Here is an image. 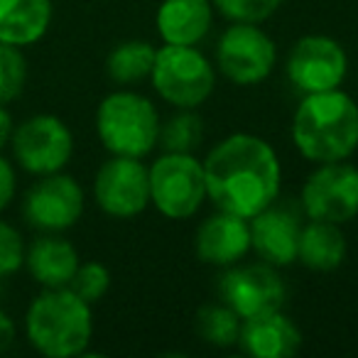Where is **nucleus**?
Segmentation results:
<instances>
[{"label":"nucleus","instance_id":"nucleus-15","mask_svg":"<svg viewBox=\"0 0 358 358\" xmlns=\"http://www.w3.org/2000/svg\"><path fill=\"white\" fill-rule=\"evenodd\" d=\"M250 250L248 219L219 211L196 231V255L211 265H234Z\"/></svg>","mask_w":358,"mask_h":358},{"label":"nucleus","instance_id":"nucleus-12","mask_svg":"<svg viewBox=\"0 0 358 358\" xmlns=\"http://www.w3.org/2000/svg\"><path fill=\"white\" fill-rule=\"evenodd\" d=\"M348 59L336 40L324 35H307L292 47L287 57V76L294 89L304 94L338 89L346 79Z\"/></svg>","mask_w":358,"mask_h":358},{"label":"nucleus","instance_id":"nucleus-3","mask_svg":"<svg viewBox=\"0 0 358 358\" xmlns=\"http://www.w3.org/2000/svg\"><path fill=\"white\" fill-rule=\"evenodd\" d=\"M25 336L47 358L81 356L94 336L91 304L71 287L45 289L25 312Z\"/></svg>","mask_w":358,"mask_h":358},{"label":"nucleus","instance_id":"nucleus-6","mask_svg":"<svg viewBox=\"0 0 358 358\" xmlns=\"http://www.w3.org/2000/svg\"><path fill=\"white\" fill-rule=\"evenodd\" d=\"M150 169V204L167 219H189L206 196L204 162L192 152H164Z\"/></svg>","mask_w":358,"mask_h":358},{"label":"nucleus","instance_id":"nucleus-10","mask_svg":"<svg viewBox=\"0 0 358 358\" xmlns=\"http://www.w3.org/2000/svg\"><path fill=\"white\" fill-rule=\"evenodd\" d=\"M84 189L64 172L37 177L22 199V216L42 234H62L71 229L84 214Z\"/></svg>","mask_w":358,"mask_h":358},{"label":"nucleus","instance_id":"nucleus-14","mask_svg":"<svg viewBox=\"0 0 358 358\" xmlns=\"http://www.w3.org/2000/svg\"><path fill=\"white\" fill-rule=\"evenodd\" d=\"M250 248L268 265H292L297 260L302 221L289 206H275V201L248 219Z\"/></svg>","mask_w":358,"mask_h":358},{"label":"nucleus","instance_id":"nucleus-30","mask_svg":"<svg viewBox=\"0 0 358 358\" xmlns=\"http://www.w3.org/2000/svg\"><path fill=\"white\" fill-rule=\"evenodd\" d=\"M13 338H15V322L6 309H0V351L10 346Z\"/></svg>","mask_w":358,"mask_h":358},{"label":"nucleus","instance_id":"nucleus-29","mask_svg":"<svg viewBox=\"0 0 358 358\" xmlns=\"http://www.w3.org/2000/svg\"><path fill=\"white\" fill-rule=\"evenodd\" d=\"M13 128H15V123H13L10 110H8L6 103H0V152H3V150L10 145Z\"/></svg>","mask_w":358,"mask_h":358},{"label":"nucleus","instance_id":"nucleus-18","mask_svg":"<svg viewBox=\"0 0 358 358\" xmlns=\"http://www.w3.org/2000/svg\"><path fill=\"white\" fill-rule=\"evenodd\" d=\"M211 20V0H164L157 10V32L164 45H199Z\"/></svg>","mask_w":358,"mask_h":358},{"label":"nucleus","instance_id":"nucleus-5","mask_svg":"<svg viewBox=\"0 0 358 358\" xmlns=\"http://www.w3.org/2000/svg\"><path fill=\"white\" fill-rule=\"evenodd\" d=\"M152 86L167 103L196 108L211 96L216 84L214 66L194 45H164L155 55Z\"/></svg>","mask_w":358,"mask_h":358},{"label":"nucleus","instance_id":"nucleus-2","mask_svg":"<svg viewBox=\"0 0 358 358\" xmlns=\"http://www.w3.org/2000/svg\"><path fill=\"white\" fill-rule=\"evenodd\" d=\"M294 148L312 162H341L358 148V103L338 89L307 94L292 118Z\"/></svg>","mask_w":358,"mask_h":358},{"label":"nucleus","instance_id":"nucleus-22","mask_svg":"<svg viewBox=\"0 0 358 358\" xmlns=\"http://www.w3.org/2000/svg\"><path fill=\"white\" fill-rule=\"evenodd\" d=\"M241 324L243 319L229 307V304H211L199 309L196 314V331L206 343L219 348H229L238 343Z\"/></svg>","mask_w":358,"mask_h":358},{"label":"nucleus","instance_id":"nucleus-27","mask_svg":"<svg viewBox=\"0 0 358 358\" xmlns=\"http://www.w3.org/2000/svg\"><path fill=\"white\" fill-rule=\"evenodd\" d=\"M25 248L20 231L0 219V280L25 268Z\"/></svg>","mask_w":358,"mask_h":358},{"label":"nucleus","instance_id":"nucleus-21","mask_svg":"<svg viewBox=\"0 0 358 358\" xmlns=\"http://www.w3.org/2000/svg\"><path fill=\"white\" fill-rule=\"evenodd\" d=\"M155 50L150 42L143 40H128L120 42L113 52L106 59V71L115 84H138V81L148 79L152 74V64H155Z\"/></svg>","mask_w":358,"mask_h":358},{"label":"nucleus","instance_id":"nucleus-8","mask_svg":"<svg viewBox=\"0 0 358 358\" xmlns=\"http://www.w3.org/2000/svg\"><path fill=\"white\" fill-rule=\"evenodd\" d=\"M302 209L314 221H351L358 214V169L346 159L319 164L304 182Z\"/></svg>","mask_w":358,"mask_h":358},{"label":"nucleus","instance_id":"nucleus-11","mask_svg":"<svg viewBox=\"0 0 358 358\" xmlns=\"http://www.w3.org/2000/svg\"><path fill=\"white\" fill-rule=\"evenodd\" d=\"M94 199L108 216L133 219L150 204V169L140 157L113 155L94 179Z\"/></svg>","mask_w":358,"mask_h":358},{"label":"nucleus","instance_id":"nucleus-4","mask_svg":"<svg viewBox=\"0 0 358 358\" xmlns=\"http://www.w3.org/2000/svg\"><path fill=\"white\" fill-rule=\"evenodd\" d=\"M159 113L135 91H115L99 103L96 133L110 155L145 157L159 140Z\"/></svg>","mask_w":358,"mask_h":358},{"label":"nucleus","instance_id":"nucleus-20","mask_svg":"<svg viewBox=\"0 0 358 358\" xmlns=\"http://www.w3.org/2000/svg\"><path fill=\"white\" fill-rule=\"evenodd\" d=\"M343 258H346V238L338 224L309 219V224L302 226L297 245L299 263L307 265L309 270L329 273V270H336Z\"/></svg>","mask_w":358,"mask_h":358},{"label":"nucleus","instance_id":"nucleus-1","mask_svg":"<svg viewBox=\"0 0 358 358\" xmlns=\"http://www.w3.org/2000/svg\"><path fill=\"white\" fill-rule=\"evenodd\" d=\"M206 196L219 211L253 219L280 192V162L263 138L236 133L221 140L204 159Z\"/></svg>","mask_w":358,"mask_h":358},{"label":"nucleus","instance_id":"nucleus-25","mask_svg":"<svg viewBox=\"0 0 358 358\" xmlns=\"http://www.w3.org/2000/svg\"><path fill=\"white\" fill-rule=\"evenodd\" d=\"M69 287L74 289L84 302L94 304V302H99L106 292H108L110 273H108L106 265L96 263V260H91V263H79V268H76Z\"/></svg>","mask_w":358,"mask_h":358},{"label":"nucleus","instance_id":"nucleus-17","mask_svg":"<svg viewBox=\"0 0 358 358\" xmlns=\"http://www.w3.org/2000/svg\"><path fill=\"white\" fill-rule=\"evenodd\" d=\"M25 268L45 289L69 287L79 268V253L59 234H42L25 248Z\"/></svg>","mask_w":358,"mask_h":358},{"label":"nucleus","instance_id":"nucleus-26","mask_svg":"<svg viewBox=\"0 0 358 358\" xmlns=\"http://www.w3.org/2000/svg\"><path fill=\"white\" fill-rule=\"evenodd\" d=\"M221 15L234 22H263L282 6V0H211Z\"/></svg>","mask_w":358,"mask_h":358},{"label":"nucleus","instance_id":"nucleus-24","mask_svg":"<svg viewBox=\"0 0 358 358\" xmlns=\"http://www.w3.org/2000/svg\"><path fill=\"white\" fill-rule=\"evenodd\" d=\"M27 84V59L22 47L0 42V103H13L20 99Z\"/></svg>","mask_w":358,"mask_h":358},{"label":"nucleus","instance_id":"nucleus-19","mask_svg":"<svg viewBox=\"0 0 358 358\" xmlns=\"http://www.w3.org/2000/svg\"><path fill=\"white\" fill-rule=\"evenodd\" d=\"M52 0H0V42L13 47L37 45L52 25Z\"/></svg>","mask_w":358,"mask_h":358},{"label":"nucleus","instance_id":"nucleus-9","mask_svg":"<svg viewBox=\"0 0 358 358\" xmlns=\"http://www.w3.org/2000/svg\"><path fill=\"white\" fill-rule=\"evenodd\" d=\"M221 74L238 86H253L268 79L278 62L275 42L255 22H234L216 47Z\"/></svg>","mask_w":358,"mask_h":358},{"label":"nucleus","instance_id":"nucleus-16","mask_svg":"<svg viewBox=\"0 0 358 358\" xmlns=\"http://www.w3.org/2000/svg\"><path fill=\"white\" fill-rule=\"evenodd\" d=\"M238 346L255 358H289L302 346V334L292 319L278 309V312L243 319Z\"/></svg>","mask_w":358,"mask_h":358},{"label":"nucleus","instance_id":"nucleus-28","mask_svg":"<svg viewBox=\"0 0 358 358\" xmlns=\"http://www.w3.org/2000/svg\"><path fill=\"white\" fill-rule=\"evenodd\" d=\"M17 194V172L15 164L0 152V214L13 204Z\"/></svg>","mask_w":358,"mask_h":358},{"label":"nucleus","instance_id":"nucleus-7","mask_svg":"<svg viewBox=\"0 0 358 358\" xmlns=\"http://www.w3.org/2000/svg\"><path fill=\"white\" fill-rule=\"evenodd\" d=\"M13 159L35 177L55 174L69 164L74 155V135L69 125L52 113H37L13 128Z\"/></svg>","mask_w":358,"mask_h":358},{"label":"nucleus","instance_id":"nucleus-23","mask_svg":"<svg viewBox=\"0 0 358 358\" xmlns=\"http://www.w3.org/2000/svg\"><path fill=\"white\" fill-rule=\"evenodd\" d=\"M204 138V123L194 113V108H182V113L172 115L159 128V140L167 152H194Z\"/></svg>","mask_w":358,"mask_h":358},{"label":"nucleus","instance_id":"nucleus-13","mask_svg":"<svg viewBox=\"0 0 358 358\" xmlns=\"http://www.w3.org/2000/svg\"><path fill=\"white\" fill-rule=\"evenodd\" d=\"M219 292L241 319L278 312L285 302V282L270 265H243L221 278Z\"/></svg>","mask_w":358,"mask_h":358}]
</instances>
